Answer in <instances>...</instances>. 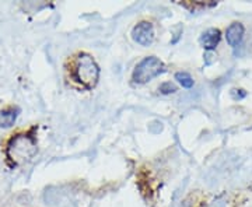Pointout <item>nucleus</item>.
Here are the masks:
<instances>
[{"mask_svg": "<svg viewBox=\"0 0 252 207\" xmlns=\"http://www.w3.org/2000/svg\"><path fill=\"white\" fill-rule=\"evenodd\" d=\"M70 74H72V79L76 83H79L87 90H91L98 83L100 67L95 63L91 55L82 52L74 58L73 62H72Z\"/></svg>", "mask_w": 252, "mask_h": 207, "instance_id": "1", "label": "nucleus"}, {"mask_svg": "<svg viewBox=\"0 0 252 207\" xmlns=\"http://www.w3.org/2000/svg\"><path fill=\"white\" fill-rule=\"evenodd\" d=\"M6 153L14 166H21L37 154V143L32 136L19 135L11 139Z\"/></svg>", "mask_w": 252, "mask_h": 207, "instance_id": "2", "label": "nucleus"}, {"mask_svg": "<svg viewBox=\"0 0 252 207\" xmlns=\"http://www.w3.org/2000/svg\"><path fill=\"white\" fill-rule=\"evenodd\" d=\"M166 72V64L161 62L156 56H147L143 61L137 63V66L133 70V82L136 84L148 83L154 77L160 76L161 73Z\"/></svg>", "mask_w": 252, "mask_h": 207, "instance_id": "3", "label": "nucleus"}, {"mask_svg": "<svg viewBox=\"0 0 252 207\" xmlns=\"http://www.w3.org/2000/svg\"><path fill=\"white\" fill-rule=\"evenodd\" d=\"M132 38L142 46H150L154 41V28H153L151 22L142 21L137 25H135L132 30Z\"/></svg>", "mask_w": 252, "mask_h": 207, "instance_id": "4", "label": "nucleus"}, {"mask_svg": "<svg viewBox=\"0 0 252 207\" xmlns=\"http://www.w3.org/2000/svg\"><path fill=\"white\" fill-rule=\"evenodd\" d=\"M244 32H245V28H244V25H242L241 22H232L230 27L227 28V31H226L227 43L230 46H232V48L238 46L242 42Z\"/></svg>", "mask_w": 252, "mask_h": 207, "instance_id": "5", "label": "nucleus"}, {"mask_svg": "<svg viewBox=\"0 0 252 207\" xmlns=\"http://www.w3.org/2000/svg\"><path fill=\"white\" fill-rule=\"evenodd\" d=\"M220 38L221 34L217 28H209L208 31H205L200 35V43L206 51H213L219 45Z\"/></svg>", "mask_w": 252, "mask_h": 207, "instance_id": "6", "label": "nucleus"}, {"mask_svg": "<svg viewBox=\"0 0 252 207\" xmlns=\"http://www.w3.org/2000/svg\"><path fill=\"white\" fill-rule=\"evenodd\" d=\"M19 116L17 109H4L0 111V127H11Z\"/></svg>", "mask_w": 252, "mask_h": 207, "instance_id": "7", "label": "nucleus"}, {"mask_svg": "<svg viewBox=\"0 0 252 207\" xmlns=\"http://www.w3.org/2000/svg\"><path fill=\"white\" fill-rule=\"evenodd\" d=\"M175 80H178V83L184 87V88H190L193 87V79L190 77L189 73L178 72L175 74Z\"/></svg>", "mask_w": 252, "mask_h": 207, "instance_id": "8", "label": "nucleus"}, {"mask_svg": "<svg viewBox=\"0 0 252 207\" xmlns=\"http://www.w3.org/2000/svg\"><path fill=\"white\" fill-rule=\"evenodd\" d=\"M160 91L163 94H172L177 91V87L172 83H169V82H166V83H163L160 85Z\"/></svg>", "mask_w": 252, "mask_h": 207, "instance_id": "9", "label": "nucleus"}]
</instances>
